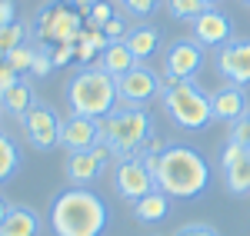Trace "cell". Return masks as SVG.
I'll use <instances>...</instances> for the list:
<instances>
[{
	"label": "cell",
	"instance_id": "8d00e7d4",
	"mask_svg": "<svg viewBox=\"0 0 250 236\" xmlns=\"http://www.w3.org/2000/svg\"><path fill=\"white\" fill-rule=\"evenodd\" d=\"M97 0H70V7H77L80 14H83V17H87V14H90V7H94Z\"/></svg>",
	"mask_w": 250,
	"mask_h": 236
},
{
	"label": "cell",
	"instance_id": "6da1fadb",
	"mask_svg": "<svg viewBox=\"0 0 250 236\" xmlns=\"http://www.w3.org/2000/svg\"><path fill=\"white\" fill-rule=\"evenodd\" d=\"M154 180H157V190L167 193V197L197 200L210 186V166H207V160L200 157L193 146L170 143V146H164V153L157 157Z\"/></svg>",
	"mask_w": 250,
	"mask_h": 236
},
{
	"label": "cell",
	"instance_id": "7a4b0ae2",
	"mask_svg": "<svg viewBox=\"0 0 250 236\" xmlns=\"http://www.w3.org/2000/svg\"><path fill=\"white\" fill-rule=\"evenodd\" d=\"M107 219L110 210L90 186H70L50 206V226L57 236H100Z\"/></svg>",
	"mask_w": 250,
	"mask_h": 236
},
{
	"label": "cell",
	"instance_id": "603a6c76",
	"mask_svg": "<svg viewBox=\"0 0 250 236\" xmlns=\"http://www.w3.org/2000/svg\"><path fill=\"white\" fill-rule=\"evenodd\" d=\"M167 10H170V17H177V20H197L204 10H210L204 0H167Z\"/></svg>",
	"mask_w": 250,
	"mask_h": 236
},
{
	"label": "cell",
	"instance_id": "8992f818",
	"mask_svg": "<svg viewBox=\"0 0 250 236\" xmlns=\"http://www.w3.org/2000/svg\"><path fill=\"white\" fill-rule=\"evenodd\" d=\"M34 34L43 40V47H57V43H80L83 37V14L77 7L63 3V0H50L40 7L34 17Z\"/></svg>",
	"mask_w": 250,
	"mask_h": 236
},
{
	"label": "cell",
	"instance_id": "52a82bcc",
	"mask_svg": "<svg viewBox=\"0 0 250 236\" xmlns=\"http://www.w3.org/2000/svg\"><path fill=\"white\" fill-rule=\"evenodd\" d=\"M160 90H164L160 77L150 67H140V63L117 80V100L124 107H134V110H147V103H154L160 97Z\"/></svg>",
	"mask_w": 250,
	"mask_h": 236
},
{
	"label": "cell",
	"instance_id": "9a60e30c",
	"mask_svg": "<svg viewBox=\"0 0 250 236\" xmlns=\"http://www.w3.org/2000/svg\"><path fill=\"white\" fill-rule=\"evenodd\" d=\"M210 103H213V120L237 123V120L247 117V93H244V87H233V83H227L224 90L210 93Z\"/></svg>",
	"mask_w": 250,
	"mask_h": 236
},
{
	"label": "cell",
	"instance_id": "cb8c5ba5",
	"mask_svg": "<svg viewBox=\"0 0 250 236\" xmlns=\"http://www.w3.org/2000/svg\"><path fill=\"white\" fill-rule=\"evenodd\" d=\"M20 43H27V27H23L20 20H14L10 27L0 30V57H7L10 50H17Z\"/></svg>",
	"mask_w": 250,
	"mask_h": 236
},
{
	"label": "cell",
	"instance_id": "4316f807",
	"mask_svg": "<svg viewBox=\"0 0 250 236\" xmlns=\"http://www.w3.org/2000/svg\"><path fill=\"white\" fill-rule=\"evenodd\" d=\"M247 157H250L247 146H240V143H227V146H224V153H220V166H224V170H230V166H237L240 160H247Z\"/></svg>",
	"mask_w": 250,
	"mask_h": 236
},
{
	"label": "cell",
	"instance_id": "8fae6325",
	"mask_svg": "<svg viewBox=\"0 0 250 236\" xmlns=\"http://www.w3.org/2000/svg\"><path fill=\"white\" fill-rule=\"evenodd\" d=\"M204 67V47L197 40H173L164 54L167 80H193Z\"/></svg>",
	"mask_w": 250,
	"mask_h": 236
},
{
	"label": "cell",
	"instance_id": "ba28073f",
	"mask_svg": "<svg viewBox=\"0 0 250 236\" xmlns=\"http://www.w3.org/2000/svg\"><path fill=\"white\" fill-rule=\"evenodd\" d=\"M20 127H23V133H27L34 150H54V146H60V127H63V120L57 117L54 107L34 103L20 117Z\"/></svg>",
	"mask_w": 250,
	"mask_h": 236
},
{
	"label": "cell",
	"instance_id": "9c48e42d",
	"mask_svg": "<svg viewBox=\"0 0 250 236\" xmlns=\"http://www.w3.org/2000/svg\"><path fill=\"white\" fill-rule=\"evenodd\" d=\"M114 190L127 200V203H137V200H144L147 193H154V190H157V180H154V173L144 166V160L130 157V160H120V163H117Z\"/></svg>",
	"mask_w": 250,
	"mask_h": 236
},
{
	"label": "cell",
	"instance_id": "d6986e66",
	"mask_svg": "<svg viewBox=\"0 0 250 236\" xmlns=\"http://www.w3.org/2000/svg\"><path fill=\"white\" fill-rule=\"evenodd\" d=\"M3 236H37L40 233V217L30 206H10L7 219L0 223Z\"/></svg>",
	"mask_w": 250,
	"mask_h": 236
},
{
	"label": "cell",
	"instance_id": "f546056e",
	"mask_svg": "<svg viewBox=\"0 0 250 236\" xmlns=\"http://www.w3.org/2000/svg\"><path fill=\"white\" fill-rule=\"evenodd\" d=\"M124 7H127V14H134V17H147V14H154L157 3L160 0H120Z\"/></svg>",
	"mask_w": 250,
	"mask_h": 236
},
{
	"label": "cell",
	"instance_id": "ffe728a7",
	"mask_svg": "<svg viewBox=\"0 0 250 236\" xmlns=\"http://www.w3.org/2000/svg\"><path fill=\"white\" fill-rule=\"evenodd\" d=\"M167 213H170V197L160 193V190H154V193H147L144 200L134 203V217L140 223H160Z\"/></svg>",
	"mask_w": 250,
	"mask_h": 236
},
{
	"label": "cell",
	"instance_id": "7402d4cb",
	"mask_svg": "<svg viewBox=\"0 0 250 236\" xmlns=\"http://www.w3.org/2000/svg\"><path fill=\"white\" fill-rule=\"evenodd\" d=\"M224 180H227V190L237 193V197L250 193V157L240 160V163L230 166V170H224Z\"/></svg>",
	"mask_w": 250,
	"mask_h": 236
},
{
	"label": "cell",
	"instance_id": "f35d334b",
	"mask_svg": "<svg viewBox=\"0 0 250 236\" xmlns=\"http://www.w3.org/2000/svg\"><path fill=\"white\" fill-rule=\"evenodd\" d=\"M204 3H207V7H213V3H217V0H204Z\"/></svg>",
	"mask_w": 250,
	"mask_h": 236
},
{
	"label": "cell",
	"instance_id": "5bb4252c",
	"mask_svg": "<svg viewBox=\"0 0 250 236\" xmlns=\"http://www.w3.org/2000/svg\"><path fill=\"white\" fill-rule=\"evenodd\" d=\"M230 34H233V23L227 14H220V10H204L200 17L193 20V40L200 43V47H227L230 43Z\"/></svg>",
	"mask_w": 250,
	"mask_h": 236
},
{
	"label": "cell",
	"instance_id": "74e56055",
	"mask_svg": "<svg viewBox=\"0 0 250 236\" xmlns=\"http://www.w3.org/2000/svg\"><path fill=\"white\" fill-rule=\"evenodd\" d=\"M7 213H10V203H7V197H3V193H0V223H3V219H7Z\"/></svg>",
	"mask_w": 250,
	"mask_h": 236
},
{
	"label": "cell",
	"instance_id": "e0dca14e",
	"mask_svg": "<svg viewBox=\"0 0 250 236\" xmlns=\"http://www.w3.org/2000/svg\"><path fill=\"white\" fill-rule=\"evenodd\" d=\"M124 43L130 47V54L137 57V63H140V60H150L157 50H160V30H157V27H147V23L130 27L127 37H124Z\"/></svg>",
	"mask_w": 250,
	"mask_h": 236
},
{
	"label": "cell",
	"instance_id": "d6a6232c",
	"mask_svg": "<svg viewBox=\"0 0 250 236\" xmlns=\"http://www.w3.org/2000/svg\"><path fill=\"white\" fill-rule=\"evenodd\" d=\"M97 54H100V50L87 40V30H83V37H80V43H77V60H80V63H90Z\"/></svg>",
	"mask_w": 250,
	"mask_h": 236
},
{
	"label": "cell",
	"instance_id": "30bf717a",
	"mask_svg": "<svg viewBox=\"0 0 250 236\" xmlns=\"http://www.w3.org/2000/svg\"><path fill=\"white\" fill-rule=\"evenodd\" d=\"M110 160H117V157H114V150H110L107 143H97L94 150L70 153V157H67V180H70L74 186H90V183L100 180V173L110 166Z\"/></svg>",
	"mask_w": 250,
	"mask_h": 236
},
{
	"label": "cell",
	"instance_id": "3957f363",
	"mask_svg": "<svg viewBox=\"0 0 250 236\" xmlns=\"http://www.w3.org/2000/svg\"><path fill=\"white\" fill-rule=\"evenodd\" d=\"M117 80L100 67H80L67 80V107L74 117L104 120L117 110Z\"/></svg>",
	"mask_w": 250,
	"mask_h": 236
},
{
	"label": "cell",
	"instance_id": "e575fe53",
	"mask_svg": "<svg viewBox=\"0 0 250 236\" xmlns=\"http://www.w3.org/2000/svg\"><path fill=\"white\" fill-rule=\"evenodd\" d=\"M17 80H20V73L14 70V67H10V63H7V60H0V90H7V87H14Z\"/></svg>",
	"mask_w": 250,
	"mask_h": 236
},
{
	"label": "cell",
	"instance_id": "d590c367",
	"mask_svg": "<svg viewBox=\"0 0 250 236\" xmlns=\"http://www.w3.org/2000/svg\"><path fill=\"white\" fill-rule=\"evenodd\" d=\"M14 20H17V7H14V0H0V30L10 27Z\"/></svg>",
	"mask_w": 250,
	"mask_h": 236
},
{
	"label": "cell",
	"instance_id": "277c9868",
	"mask_svg": "<svg viewBox=\"0 0 250 236\" xmlns=\"http://www.w3.org/2000/svg\"><path fill=\"white\" fill-rule=\"evenodd\" d=\"M154 137V123L147 110H134V107H117L110 117L100 120V143H107L114 150L117 163L120 160L140 157L144 143Z\"/></svg>",
	"mask_w": 250,
	"mask_h": 236
},
{
	"label": "cell",
	"instance_id": "ac0fdd59",
	"mask_svg": "<svg viewBox=\"0 0 250 236\" xmlns=\"http://www.w3.org/2000/svg\"><path fill=\"white\" fill-rule=\"evenodd\" d=\"M34 103H37V100H34V87H30V80H17L14 87L0 90V110L10 113V117H23Z\"/></svg>",
	"mask_w": 250,
	"mask_h": 236
},
{
	"label": "cell",
	"instance_id": "2e32d148",
	"mask_svg": "<svg viewBox=\"0 0 250 236\" xmlns=\"http://www.w3.org/2000/svg\"><path fill=\"white\" fill-rule=\"evenodd\" d=\"M97 67H100V70H107L114 80H120L124 73H130V70L137 67V57L130 54V47H127L124 40H114V43L100 54V63H97Z\"/></svg>",
	"mask_w": 250,
	"mask_h": 236
},
{
	"label": "cell",
	"instance_id": "484cf974",
	"mask_svg": "<svg viewBox=\"0 0 250 236\" xmlns=\"http://www.w3.org/2000/svg\"><path fill=\"white\" fill-rule=\"evenodd\" d=\"M117 14H114V7L107 3V0H97L94 7H90V14L83 17V23H87V30H104V23L107 20H114Z\"/></svg>",
	"mask_w": 250,
	"mask_h": 236
},
{
	"label": "cell",
	"instance_id": "44dd1931",
	"mask_svg": "<svg viewBox=\"0 0 250 236\" xmlns=\"http://www.w3.org/2000/svg\"><path fill=\"white\" fill-rule=\"evenodd\" d=\"M17 170H20V146L0 130V183H7Z\"/></svg>",
	"mask_w": 250,
	"mask_h": 236
},
{
	"label": "cell",
	"instance_id": "4dcf8cb0",
	"mask_svg": "<svg viewBox=\"0 0 250 236\" xmlns=\"http://www.w3.org/2000/svg\"><path fill=\"white\" fill-rule=\"evenodd\" d=\"M50 70H54L50 50H47V47H40V50H37V60H34V70H30V73H37V77H47Z\"/></svg>",
	"mask_w": 250,
	"mask_h": 236
},
{
	"label": "cell",
	"instance_id": "836d02e7",
	"mask_svg": "<svg viewBox=\"0 0 250 236\" xmlns=\"http://www.w3.org/2000/svg\"><path fill=\"white\" fill-rule=\"evenodd\" d=\"M104 34H107L110 40H124V37H127V23H124L120 17L107 20V23H104Z\"/></svg>",
	"mask_w": 250,
	"mask_h": 236
},
{
	"label": "cell",
	"instance_id": "ab89813d",
	"mask_svg": "<svg viewBox=\"0 0 250 236\" xmlns=\"http://www.w3.org/2000/svg\"><path fill=\"white\" fill-rule=\"evenodd\" d=\"M247 3H250V0H247Z\"/></svg>",
	"mask_w": 250,
	"mask_h": 236
},
{
	"label": "cell",
	"instance_id": "f1b7e54d",
	"mask_svg": "<svg viewBox=\"0 0 250 236\" xmlns=\"http://www.w3.org/2000/svg\"><path fill=\"white\" fill-rule=\"evenodd\" d=\"M230 143H240V146H247V150H250V117L230 123Z\"/></svg>",
	"mask_w": 250,
	"mask_h": 236
},
{
	"label": "cell",
	"instance_id": "1f68e13d",
	"mask_svg": "<svg viewBox=\"0 0 250 236\" xmlns=\"http://www.w3.org/2000/svg\"><path fill=\"white\" fill-rule=\"evenodd\" d=\"M173 236H220L213 226H207V223H190V226H180Z\"/></svg>",
	"mask_w": 250,
	"mask_h": 236
},
{
	"label": "cell",
	"instance_id": "4fadbf2b",
	"mask_svg": "<svg viewBox=\"0 0 250 236\" xmlns=\"http://www.w3.org/2000/svg\"><path fill=\"white\" fill-rule=\"evenodd\" d=\"M100 143V120L90 117H70L63 120L60 127V146L70 150V153H80V150H94Z\"/></svg>",
	"mask_w": 250,
	"mask_h": 236
},
{
	"label": "cell",
	"instance_id": "83f0119b",
	"mask_svg": "<svg viewBox=\"0 0 250 236\" xmlns=\"http://www.w3.org/2000/svg\"><path fill=\"white\" fill-rule=\"evenodd\" d=\"M47 50H50L54 67H63V63L77 60V43H57V47H47Z\"/></svg>",
	"mask_w": 250,
	"mask_h": 236
},
{
	"label": "cell",
	"instance_id": "b9f144b4",
	"mask_svg": "<svg viewBox=\"0 0 250 236\" xmlns=\"http://www.w3.org/2000/svg\"><path fill=\"white\" fill-rule=\"evenodd\" d=\"M0 236H3V233H0Z\"/></svg>",
	"mask_w": 250,
	"mask_h": 236
},
{
	"label": "cell",
	"instance_id": "60d3db41",
	"mask_svg": "<svg viewBox=\"0 0 250 236\" xmlns=\"http://www.w3.org/2000/svg\"><path fill=\"white\" fill-rule=\"evenodd\" d=\"M0 60H3V57H0Z\"/></svg>",
	"mask_w": 250,
	"mask_h": 236
},
{
	"label": "cell",
	"instance_id": "d4e9b609",
	"mask_svg": "<svg viewBox=\"0 0 250 236\" xmlns=\"http://www.w3.org/2000/svg\"><path fill=\"white\" fill-rule=\"evenodd\" d=\"M3 60H7V63H10V67L17 70V73H23V70H34V60H37V50H34L30 43H20L17 50H10V54H7Z\"/></svg>",
	"mask_w": 250,
	"mask_h": 236
},
{
	"label": "cell",
	"instance_id": "5b68a950",
	"mask_svg": "<svg viewBox=\"0 0 250 236\" xmlns=\"http://www.w3.org/2000/svg\"><path fill=\"white\" fill-rule=\"evenodd\" d=\"M160 103L180 130H207L213 123L210 93H204L193 80H164Z\"/></svg>",
	"mask_w": 250,
	"mask_h": 236
},
{
	"label": "cell",
	"instance_id": "7c38bea8",
	"mask_svg": "<svg viewBox=\"0 0 250 236\" xmlns=\"http://www.w3.org/2000/svg\"><path fill=\"white\" fill-rule=\"evenodd\" d=\"M217 70L227 77L233 87L250 83V40H230L227 47L217 50Z\"/></svg>",
	"mask_w": 250,
	"mask_h": 236
}]
</instances>
